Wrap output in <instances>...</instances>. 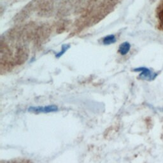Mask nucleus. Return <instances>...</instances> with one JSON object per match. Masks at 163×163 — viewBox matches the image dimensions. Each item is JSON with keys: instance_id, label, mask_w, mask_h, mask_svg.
<instances>
[{"instance_id": "obj_1", "label": "nucleus", "mask_w": 163, "mask_h": 163, "mask_svg": "<svg viewBox=\"0 0 163 163\" xmlns=\"http://www.w3.org/2000/svg\"><path fill=\"white\" fill-rule=\"evenodd\" d=\"M136 72H140V75H139V77L142 80L151 81L154 80L157 76V73L152 72L149 69H148L145 67H140L134 70Z\"/></svg>"}, {"instance_id": "obj_2", "label": "nucleus", "mask_w": 163, "mask_h": 163, "mask_svg": "<svg viewBox=\"0 0 163 163\" xmlns=\"http://www.w3.org/2000/svg\"><path fill=\"white\" fill-rule=\"evenodd\" d=\"M58 110V107L56 105H49L45 107H30L28 111L35 113H45L55 112Z\"/></svg>"}, {"instance_id": "obj_3", "label": "nucleus", "mask_w": 163, "mask_h": 163, "mask_svg": "<svg viewBox=\"0 0 163 163\" xmlns=\"http://www.w3.org/2000/svg\"><path fill=\"white\" fill-rule=\"evenodd\" d=\"M131 45L128 42H124L122 44L120 45L118 51L121 55L125 56L130 50Z\"/></svg>"}, {"instance_id": "obj_4", "label": "nucleus", "mask_w": 163, "mask_h": 163, "mask_svg": "<svg viewBox=\"0 0 163 163\" xmlns=\"http://www.w3.org/2000/svg\"><path fill=\"white\" fill-rule=\"evenodd\" d=\"M116 41V38L113 35H110L105 36L103 39V43L105 45H111Z\"/></svg>"}, {"instance_id": "obj_5", "label": "nucleus", "mask_w": 163, "mask_h": 163, "mask_svg": "<svg viewBox=\"0 0 163 163\" xmlns=\"http://www.w3.org/2000/svg\"><path fill=\"white\" fill-rule=\"evenodd\" d=\"M69 48H70V46L68 45H63V47H62V49H61V52H59V53L57 54L56 56L57 57H60L61 56H63L67 50H68Z\"/></svg>"}, {"instance_id": "obj_6", "label": "nucleus", "mask_w": 163, "mask_h": 163, "mask_svg": "<svg viewBox=\"0 0 163 163\" xmlns=\"http://www.w3.org/2000/svg\"><path fill=\"white\" fill-rule=\"evenodd\" d=\"M159 20L161 22V24L163 26V10L160 12V13H159Z\"/></svg>"}]
</instances>
